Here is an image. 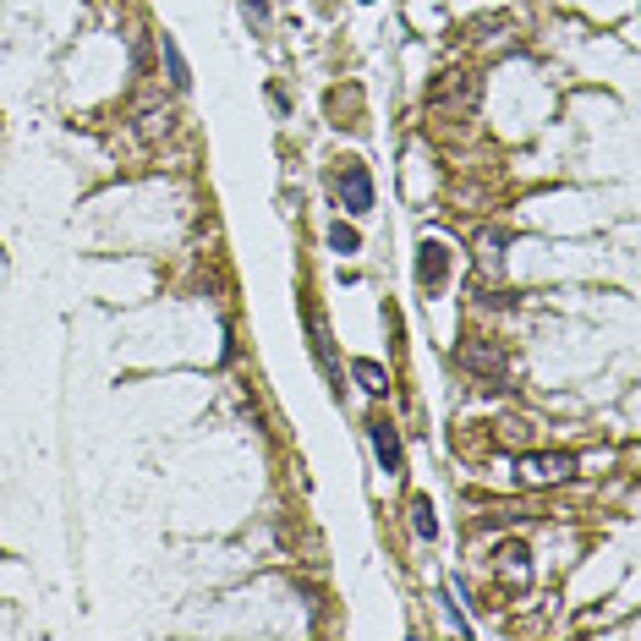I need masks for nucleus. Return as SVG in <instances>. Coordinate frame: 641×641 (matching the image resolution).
<instances>
[{
  "mask_svg": "<svg viewBox=\"0 0 641 641\" xmlns=\"http://www.w3.org/2000/svg\"><path fill=\"white\" fill-rule=\"evenodd\" d=\"M570 477H575V455L570 450H537V455L515 461V483L521 488H554V483H570Z\"/></svg>",
  "mask_w": 641,
  "mask_h": 641,
  "instance_id": "f257e3e1",
  "label": "nucleus"
},
{
  "mask_svg": "<svg viewBox=\"0 0 641 641\" xmlns=\"http://www.w3.org/2000/svg\"><path fill=\"white\" fill-rule=\"evenodd\" d=\"M335 198H341L352 214H368V209H373V176H368L363 159H341V170H335Z\"/></svg>",
  "mask_w": 641,
  "mask_h": 641,
  "instance_id": "f03ea898",
  "label": "nucleus"
},
{
  "mask_svg": "<svg viewBox=\"0 0 641 641\" xmlns=\"http://www.w3.org/2000/svg\"><path fill=\"white\" fill-rule=\"evenodd\" d=\"M301 318H307V346H312L318 368H324L330 390L341 395V368H335V341H330V324H324V312H318L312 301H301Z\"/></svg>",
  "mask_w": 641,
  "mask_h": 641,
  "instance_id": "7ed1b4c3",
  "label": "nucleus"
},
{
  "mask_svg": "<svg viewBox=\"0 0 641 641\" xmlns=\"http://www.w3.org/2000/svg\"><path fill=\"white\" fill-rule=\"evenodd\" d=\"M368 444H373L384 477H406V444H401V428H395V423L373 417V423H368Z\"/></svg>",
  "mask_w": 641,
  "mask_h": 641,
  "instance_id": "20e7f679",
  "label": "nucleus"
},
{
  "mask_svg": "<svg viewBox=\"0 0 641 641\" xmlns=\"http://www.w3.org/2000/svg\"><path fill=\"white\" fill-rule=\"evenodd\" d=\"M444 280H450V247L439 236H423V247H417V285L423 290H444Z\"/></svg>",
  "mask_w": 641,
  "mask_h": 641,
  "instance_id": "39448f33",
  "label": "nucleus"
},
{
  "mask_svg": "<svg viewBox=\"0 0 641 641\" xmlns=\"http://www.w3.org/2000/svg\"><path fill=\"white\" fill-rule=\"evenodd\" d=\"M461 368L483 373L494 390L505 384V352H499V346H488V341H472V346H461Z\"/></svg>",
  "mask_w": 641,
  "mask_h": 641,
  "instance_id": "423d86ee",
  "label": "nucleus"
},
{
  "mask_svg": "<svg viewBox=\"0 0 641 641\" xmlns=\"http://www.w3.org/2000/svg\"><path fill=\"white\" fill-rule=\"evenodd\" d=\"M494 559H499L505 581H515V586H532V548H526V543H505Z\"/></svg>",
  "mask_w": 641,
  "mask_h": 641,
  "instance_id": "0eeeda50",
  "label": "nucleus"
},
{
  "mask_svg": "<svg viewBox=\"0 0 641 641\" xmlns=\"http://www.w3.org/2000/svg\"><path fill=\"white\" fill-rule=\"evenodd\" d=\"M352 379H357L363 395H390V373H384V363H373V357H357V363H352Z\"/></svg>",
  "mask_w": 641,
  "mask_h": 641,
  "instance_id": "6e6552de",
  "label": "nucleus"
},
{
  "mask_svg": "<svg viewBox=\"0 0 641 641\" xmlns=\"http://www.w3.org/2000/svg\"><path fill=\"white\" fill-rule=\"evenodd\" d=\"M450 99H477V83H472V78H461V72H450L444 83H434V88H428V105H450Z\"/></svg>",
  "mask_w": 641,
  "mask_h": 641,
  "instance_id": "1a4fd4ad",
  "label": "nucleus"
},
{
  "mask_svg": "<svg viewBox=\"0 0 641 641\" xmlns=\"http://www.w3.org/2000/svg\"><path fill=\"white\" fill-rule=\"evenodd\" d=\"M159 56H165V72H170V88H176V94H187V88H192V72H187V61H181V50H176V39H170V34L159 39Z\"/></svg>",
  "mask_w": 641,
  "mask_h": 641,
  "instance_id": "9d476101",
  "label": "nucleus"
},
{
  "mask_svg": "<svg viewBox=\"0 0 641 641\" xmlns=\"http://www.w3.org/2000/svg\"><path fill=\"white\" fill-rule=\"evenodd\" d=\"M412 532H417L423 543H434V537H439V515H434V505H428L423 494L412 499Z\"/></svg>",
  "mask_w": 641,
  "mask_h": 641,
  "instance_id": "9b49d317",
  "label": "nucleus"
},
{
  "mask_svg": "<svg viewBox=\"0 0 641 641\" xmlns=\"http://www.w3.org/2000/svg\"><path fill=\"white\" fill-rule=\"evenodd\" d=\"M330 247H335V252H363L357 225H341V219H335V225H330Z\"/></svg>",
  "mask_w": 641,
  "mask_h": 641,
  "instance_id": "f8f14e48",
  "label": "nucleus"
},
{
  "mask_svg": "<svg viewBox=\"0 0 641 641\" xmlns=\"http://www.w3.org/2000/svg\"><path fill=\"white\" fill-rule=\"evenodd\" d=\"M170 132V110H143V138H159Z\"/></svg>",
  "mask_w": 641,
  "mask_h": 641,
  "instance_id": "ddd939ff",
  "label": "nucleus"
},
{
  "mask_svg": "<svg viewBox=\"0 0 641 641\" xmlns=\"http://www.w3.org/2000/svg\"><path fill=\"white\" fill-rule=\"evenodd\" d=\"M241 7H247L252 23H269V0H241Z\"/></svg>",
  "mask_w": 641,
  "mask_h": 641,
  "instance_id": "4468645a",
  "label": "nucleus"
},
{
  "mask_svg": "<svg viewBox=\"0 0 641 641\" xmlns=\"http://www.w3.org/2000/svg\"><path fill=\"white\" fill-rule=\"evenodd\" d=\"M363 7H373V0H363Z\"/></svg>",
  "mask_w": 641,
  "mask_h": 641,
  "instance_id": "2eb2a0df",
  "label": "nucleus"
}]
</instances>
